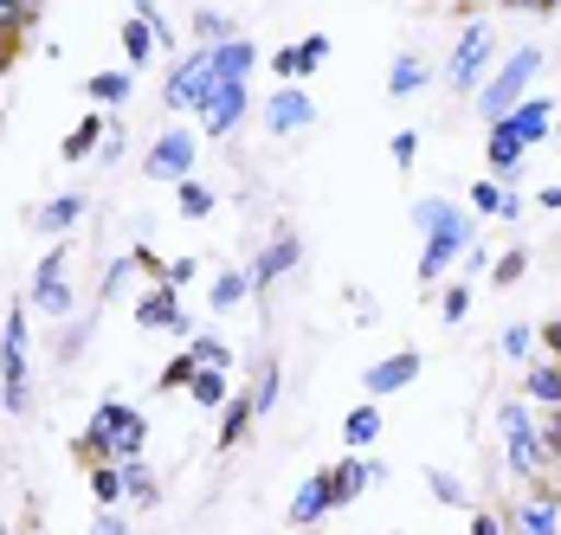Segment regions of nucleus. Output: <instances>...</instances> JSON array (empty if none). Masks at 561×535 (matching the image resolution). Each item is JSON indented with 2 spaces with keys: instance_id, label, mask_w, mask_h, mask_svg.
Segmentation results:
<instances>
[{
  "instance_id": "obj_49",
  "label": "nucleus",
  "mask_w": 561,
  "mask_h": 535,
  "mask_svg": "<svg viewBox=\"0 0 561 535\" xmlns=\"http://www.w3.org/2000/svg\"><path fill=\"white\" fill-rule=\"evenodd\" d=\"M91 535H129V523H123L116 510H98V523H91Z\"/></svg>"
},
{
  "instance_id": "obj_8",
  "label": "nucleus",
  "mask_w": 561,
  "mask_h": 535,
  "mask_svg": "<svg viewBox=\"0 0 561 535\" xmlns=\"http://www.w3.org/2000/svg\"><path fill=\"white\" fill-rule=\"evenodd\" d=\"M497 523H504V535H561V503L549 497V478L536 483L529 497H516Z\"/></svg>"
},
{
  "instance_id": "obj_48",
  "label": "nucleus",
  "mask_w": 561,
  "mask_h": 535,
  "mask_svg": "<svg viewBox=\"0 0 561 535\" xmlns=\"http://www.w3.org/2000/svg\"><path fill=\"white\" fill-rule=\"evenodd\" d=\"M523 207H529V201H523L516 187H504V214H497V226H516V219H523Z\"/></svg>"
},
{
  "instance_id": "obj_12",
  "label": "nucleus",
  "mask_w": 561,
  "mask_h": 535,
  "mask_svg": "<svg viewBox=\"0 0 561 535\" xmlns=\"http://www.w3.org/2000/svg\"><path fill=\"white\" fill-rule=\"evenodd\" d=\"M310 123H317V104H310L304 84H278V91L265 98V129H272V136H297V129H310Z\"/></svg>"
},
{
  "instance_id": "obj_40",
  "label": "nucleus",
  "mask_w": 561,
  "mask_h": 535,
  "mask_svg": "<svg viewBox=\"0 0 561 535\" xmlns=\"http://www.w3.org/2000/svg\"><path fill=\"white\" fill-rule=\"evenodd\" d=\"M523 271H529V252H523V246H510L504 259H497V265H491V284H497V291H510V284H516V277H523Z\"/></svg>"
},
{
  "instance_id": "obj_30",
  "label": "nucleus",
  "mask_w": 561,
  "mask_h": 535,
  "mask_svg": "<svg viewBox=\"0 0 561 535\" xmlns=\"http://www.w3.org/2000/svg\"><path fill=\"white\" fill-rule=\"evenodd\" d=\"M278 394H284V368L272 362V355H265V362H259V380H252V413L265 420V413L278 407Z\"/></svg>"
},
{
  "instance_id": "obj_3",
  "label": "nucleus",
  "mask_w": 561,
  "mask_h": 535,
  "mask_svg": "<svg viewBox=\"0 0 561 535\" xmlns=\"http://www.w3.org/2000/svg\"><path fill=\"white\" fill-rule=\"evenodd\" d=\"M0 407L20 420L33 413V329H26V304H13L0 322Z\"/></svg>"
},
{
  "instance_id": "obj_23",
  "label": "nucleus",
  "mask_w": 561,
  "mask_h": 535,
  "mask_svg": "<svg viewBox=\"0 0 561 535\" xmlns=\"http://www.w3.org/2000/svg\"><path fill=\"white\" fill-rule=\"evenodd\" d=\"M523 400H536V407H561V362H529V375H523Z\"/></svg>"
},
{
  "instance_id": "obj_1",
  "label": "nucleus",
  "mask_w": 561,
  "mask_h": 535,
  "mask_svg": "<svg viewBox=\"0 0 561 535\" xmlns=\"http://www.w3.org/2000/svg\"><path fill=\"white\" fill-rule=\"evenodd\" d=\"M413 232L426 239V252H420V284L433 291L451 265H465V252L478 246V214L471 207H458L446 194H426V201H413Z\"/></svg>"
},
{
  "instance_id": "obj_26",
  "label": "nucleus",
  "mask_w": 561,
  "mask_h": 535,
  "mask_svg": "<svg viewBox=\"0 0 561 535\" xmlns=\"http://www.w3.org/2000/svg\"><path fill=\"white\" fill-rule=\"evenodd\" d=\"M123 497L142 503V510L162 503V483H156V465H149V458H129V465H123Z\"/></svg>"
},
{
  "instance_id": "obj_35",
  "label": "nucleus",
  "mask_w": 561,
  "mask_h": 535,
  "mask_svg": "<svg viewBox=\"0 0 561 535\" xmlns=\"http://www.w3.org/2000/svg\"><path fill=\"white\" fill-rule=\"evenodd\" d=\"M465 207H471L478 219H497V214H504V181H471Z\"/></svg>"
},
{
  "instance_id": "obj_13",
  "label": "nucleus",
  "mask_w": 561,
  "mask_h": 535,
  "mask_svg": "<svg viewBox=\"0 0 561 535\" xmlns=\"http://www.w3.org/2000/svg\"><path fill=\"white\" fill-rule=\"evenodd\" d=\"M245 116H252V84H220V91H214V104L201 110V129H207L214 143H226Z\"/></svg>"
},
{
  "instance_id": "obj_31",
  "label": "nucleus",
  "mask_w": 561,
  "mask_h": 535,
  "mask_svg": "<svg viewBox=\"0 0 561 535\" xmlns=\"http://www.w3.org/2000/svg\"><path fill=\"white\" fill-rule=\"evenodd\" d=\"M252 420H259V413H252V394H232V400H226V420H220V452H232Z\"/></svg>"
},
{
  "instance_id": "obj_14",
  "label": "nucleus",
  "mask_w": 561,
  "mask_h": 535,
  "mask_svg": "<svg viewBox=\"0 0 561 535\" xmlns=\"http://www.w3.org/2000/svg\"><path fill=\"white\" fill-rule=\"evenodd\" d=\"M336 510V483H330V471H317V478H304L297 483V497H290V530H310V523H323Z\"/></svg>"
},
{
  "instance_id": "obj_27",
  "label": "nucleus",
  "mask_w": 561,
  "mask_h": 535,
  "mask_svg": "<svg viewBox=\"0 0 561 535\" xmlns=\"http://www.w3.org/2000/svg\"><path fill=\"white\" fill-rule=\"evenodd\" d=\"M111 123H116V116H98V110H91V116H84V123L65 136V161H84L98 143H104V136H111Z\"/></svg>"
},
{
  "instance_id": "obj_44",
  "label": "nucleus",
  "mask_w": 561,
  "mask_h": 535,
  "mask_svg": "<svg viewBox=\"0 0 561 535\" xmlns=\"http://www.w3.org/2000/svg\"><path fill=\"white\" fill-rule=\"evenodd\" d=\"M33 26V7L26 0H0V33H26Z\"/></svg>"
},
{
  "instance_id": "obj_47",
  "label": "nucleus",
  "mask_w": 561,
  "mask_h": 535,
  "mask_svg": "<svg viewBox=\"0 0 561 535\" xmlns=\"http://www.w3.org/2000/svg\"><path fill=\"white\" fill-rule=\"evenodd\" d=\"M194 277H201V265H194V259H169V271H162V284H169V291H187Z\"/></svg>"
},
{
  "instance_id": "obj_21",
  "label": "nucleus",
  "mask_w": 561,
  "mask_h": 535,
  "mask_svg": "<svg viewBox=\"0 0 561 535\" xmlns=\"http://www.w3.org/2000/svg\"><path fill=\"white\" fill-rule=\"evenodd\" d=\"M252 71H259V46H252L245 33L214 53V78H220V84H252Z\"/></svg>"
},
{
  "instance_id": "obj_38",
  "label": "nucleus",
  "mask_w": 561,
  "mask_h": 535,
  "mask_svg": "<svg viewBox=\"0 0 561 535\" xmlns=\"http://www.w3.org/2000/svg\"><path fill=\"white\" fill-rule=\"evenodd\" d=\"M497 349H504L510 362H529V349H536V329H529V322H504Z\"/></svg>"
},
{
  "instance_id": "obj_2",
  "label": "nucleus",
  "mask_w": 561,
  "mask_h": 535,
  "mask_svg": "<svg viewBox=\"0 0 561 535\" xmlns=\"http://www.w3.org/2000/svg\"><path fill=\"white\" fill-rule=\"evenodd\" d=\"M149 452V420L129 400H98L91 426L78 432V458L84 465H129Z\"/></svg>"
},
{
  "instance_id": "obj_19",
  "label": "nucleus",
  "mask_w": 561,
  "mask_h": 535,
  "mask_svg": "<svg viewBox=\"0 0 561 535\" xmlns=\"http://www.w3.org/2000/svg\"><path fill=\"white\" fill-rule=\"evenodd\" d=\"M84 214H91V194H84V187H65V194H53V201L39 207V232L58 239V232H71Z\"/></svg>"
},
{
  "instance_id": "obj_11",
  "label": "nucleus",
  "mask_w": 561,
  "mask_h": 535,
  "mask_svg": "<svg viewBox=\"0 0 561 535\" xmlns=\"http://www.w3.org/2000/svg\"><path fill=\"white\" fill-rule=\"evenodd\" d=\"M136 322H142L149 335H181V342H194V322H187V310H181V297H174L169 284H156V291L136 297Z\"/></svg>"
},
{
  "instance_id": "obj_17",
  "label": "nucleus",
  "mask_w": 561,
  "mask_h": 535,
  "mask_svg": "<svg viewBox=\"0 0 561 535\" xmlns=\"http://www.w3.org/2000/svg\"><path fill=\"white\" fill-rule=\"evenodd\" d=\"M413 380H420V355L400 349V355H388V362H375V368L362 375V387H368V400H388V394H407Z\"/></svg>"
},
{
  "instance_id": "obj_53",
  "label": "nucleus",
  "mask_w": 561,
  "mask_h": 535,
  "mask_svg": "<svg viewBox=\"0 0 561 535\" xmlns=\"http://www.w3.org/2000/svg\"><path fill=\"white\" fill-rule=\"evenodd\" d=\"M549 497H556V503H561V471H556V478H549Z\"/></svg>"
},
{
  "instance_id": "obj_37",
  "label": "nucleus",
  "mask_w": 561,
  "mask_h": 535,
  "mask_svg": "<svg viewBox=\"0 0 561 535\" xmlns=\"http://www.w3.org/2000/svg\"><path fill=\"white\" fill-rule=\"evenodd\" d=\"M194 375H201V362H194V355L181 349L169 368H162V380H156V387H162V394H187V380H194Z\"/></svg>"
},
{
  "instance_id": "obj_9",
  "label": "nucleus",
  "mask_w": 561,
  "mask_h": 535,
  "mask_svg": "<svg viewBox=\"0 0 561 535\" xmlns=\"http://www.w3.org/2000/svg\"><path fill=\"white\" fill-rule=\"evenodd\" d=\"M65 246H53L39 271H33V284H26V310H46V317H71V284H65Z\"/></svg>"
},
{
  "instance_id": "obj_46",
  "label": "nucleus",
  "mask_w": 561,
  "mask_h": 535,
  "mask_svg": "<svg viewBox=\"0 0 561 535\" xmlns=\"http://www.w3.org/2000/svg\"><path fill=\"white\" fill-rule=\"evenodd\" d=\"M542 452H549V465L561 471V407H549V420H542Z\"/></svg>"
},
{
  "instance_id": "obj_33",
  "label": "nucleus",
  "mask_w": 561,
  "mask_h": 535,
  "mask_svg": "<svg viewBox=\"0 0 561 535\" xmlns=\"http://www.w3.org/2000/svg\"><path fill=\"white\" fill-rule=\"evenodd\" d=\"M174 207H181V219H207V214H214V187L187 174V181L174 187Z\"/></svg>"
},
{
  "instance_id": "obj_29",
  "label": "nucleus",
  "mask_w": 561,
  "mask_h": 535,
  "mask_svg": "<svg viewBox=\"0 0 561 535\" xmlns=\"http://www.w3.org/2000/svg\"><path fill=\"white\" fill-rule=\"evenodd\" d=\"M129 91H136V78H129V71H98V78L84 84V98H91V104H104V110L129 104Z\"/></svg>"
},
{
  "instance_id": "obj_4",
  "label": "nucleus",
  "mask_w": 561,
  "mask_h": 535,
  "mask_svg": "<svg viewBox=\"0 0 561 535\" xmlns=\"http://www.w3.org/2000/svg\"><path fill=\"white\" fill-rule=\"evenodd\" d=\"M536 71H542V46L529 39V46H516V53H510L504 65L484 78V91L471 98V104H478V116H484V123H504L523 98H536Z\"/></svg>"
},
{
  "instance_id": "obj_45",
  "label": "nucleus",
  "mask_w": 561,
  "mask_h": 535,
  "mask_svg": "<svg viewBox=\"0 0 561 535\" xmlns=\"http://www.w3.org/2000/svg\"><path fill=\"white\" fill-rule=\"evenodd\" d=\"M388 156L400 161V168H413V161H420V129H400V136L388 143Z\"/></svg>"
},
{
  "instance_id": "obj_24",
  "label": "nucleus",
  "mask_w": 561,
  "mask_h": 535,
  "mask_svg": "<svg viewBox=\"0 0 561 535\" xmlns=\"http://www.w3.org/2000/svg\"><path fill=\"white\" fill-rule=\"evenodd\" d=\"M433 84V71H426V58L420 53H400L388 71V98H413V91H426Z\"/></svg>"
},
{
  "instance_id": "obj_20",
  "label": "nucleus",
  "mask_w": 561,
  "mask_h": 535,
  "mask_svg": "<svg viewBox=\"0 0 561 535\" xmlns=\"http://www.w3.org/2000/svg\"><path fill=\"white\" fill-rule=\"evenodd\" d=\"M187 39H194V46H207V53H220V46H232V39H239V20H232V13H220V7H194Z\"/></svg>"
},
{
  "instance_id": "obj_34",
  "label": "nucleus",
  "mask_w": 561,
  "mask_h": 535,
  "mask_svg": "<svg viewBox=\"0 0 561 535\" xmlns=\"http://www.w3.org/2000/svg\"><path fill=\"white\" fill-rule=\"evenodd\" d=\"M91 503L98 510H116V497H123V465H91Z\"/></svg>"
},
{
  "instance_id": "obj_41",
  "label": "nucleus",
  "mask_w": 561,
  "mask_h": 535,
  "mask_svg": "<svg viewBox=\"0 0 561 535\" xmlns=\"http://www.w3.org/2000/svg\"><path fill=\"white\" fill-rule=\"evenodd\" d=\"M129 277H136V252H123V259L104 271V284H98V304H111V297L123 291V284H129Z\"/></svg>"
},
{
  "instance_id": "obj_7",
  "label": "nucleus",
  "mask_w": 561,
  "mask_h": 535,
  "mask_svg": "<svg viewBox=\"0 0 561 535\" xmlns=\"http://www.w3.org/2000/svg\"><path fill=\"white\" fill-rule=\"evenodd\" d=\"M194 161H201V136H194L187 123H169V129L149 143L142 174H149V181H169V187H181V181L194 174Z\"/></svg>"
},
{
  "instance_id": "obj_10",
  "label": "nucleus",
  "mask_w": 561,
  "mask_h": 535,
  "mask_svg": "<svg viewBox=\"0 0 561 535\" xmlns=\"http://www.w3.org/2000/svg\"><path fill=\"white\" fill-rule=\"evenodd\" d=\"M304 265V239H297V226H278L265 246H259V259H252V291H272L278 277Z\"/></svg>"
},
{
  "instance_id": "obj_54",
  "label": "nucleus",
  "mask_w": 561,
  "mask_h": 535,
  "mask_svg": "<svg viewBox=\"0 0 561 535\" xmlns=\"http://www.w3.org/2000/svg\"><path fill=\"white\" fill-rule=\"evenodd\" d=\"M556 143H561V129H556Z\"/></svg>"
},
{
  "instance_id": "obj_39",
  "label": "nucleus",
  "mask_w": 561,
  "mask_h": 535,
  "mask_svg": "<svg viewBox=\"0 0 561 535\" xmlns=\"http://www.w3.org/2000/svg\"><path fill=\"white\" fill-rule=\"evenodd\" d=\"M439 317H446L451 329L471 317V284H446V291H439Z\"/></svg>"
},
{
  "instance_id": "obj_6",
  "label": "nucleus",
  "mask_w": 561,
  "mask_h": 535,
  "mask_svg": "<svg viewBox=\"0 0 561 535\" xmlns=\"http://www.w3.org/2000/svg\"><path fill=\"white\" fill-rule=\"evenodd\" d=\"M491 58H497V33H491V20H471L465 33H458V46H451L446 58V91H458V98H478L484 91V78H491Z\"/></svg>"
},
{
  "instance_id": "obj_36",
  "label": "nucleus",
  "mask_w": 561,
  "mask_h": 535,
  "mask_svg": "<svg viewBox=\"0 0 561 535\" xmlns=\"http://www.w3.org/2000/svg\"><path fill=\"white\" fill-rule=\"evenodd\" d=\"M187 355H194L201 368H232V349H226V342L214 335V329H201V335L187 342Z\"/></svg>"
},
{
  "instance_id": "obj_52",
  "label": "nucleus",
  "mask_w": 561,
  "mask_h": 535,
  "mask_svg": "<svg viewBox=\"0 0 561 535\" xmlns=\"http://www.w3.org/2000/svg\"><path fill=\"white\" fill-rule=\"evenodd\" d=\"M536 207H542V214H561V181H556V187H542V194H536Z\"/></svg>"
},
{
  "instance_id": "obj_25",
  "label": "nucleus",
  "mask_w": 561,
  "mask_h": 535,
  "mask_svg": "<svg viewBox=\"0 0 561 535\" xmlns=\"http://www.w3.org/2000/svg\"><path fill=\"white\" fill-rule=\"evenodd\" d=\"M156 53H162L156 26H149V20H123V58H129V71H142Z\"/></svg>"
},
{
  "instance_id": "obj_55",
  "label": "nucleus",
  "mask_w": 561,
  "mask_h": 535,
  "mask_svg": "<svg viewBox=\"0 0 561 535\" xmlns=\"http://www.w3.org/2000/svg\"><path fill=\"white\" fill-rule=\"evenodd\" d=\"M556 7H561V0H556Z\"/></svg>"
},
{
  "instance_id": "obj_15",
  "label": "nucleus",
  "mask_w": 561,
  "mask_h": 535,
  "mask_svg": "<svg viewBox=\"0 0 561 535\" xmlns=\"http://www.w3.org/2000/svg\"><path fill=\"white\" fill-rule=\"evenodd\" d=\"M504 129L523 143V149H536V143L556 136V104H549V98H523V104L504 116Z\"/></svg>"
},
{
  "instance_id": "obj_50",
  "label": "nucleus",
  "mask_w": 561,
  "mask_h": 535,
  "mask_svg": "<svg viewBox=\"0 0 561 535\" xmlns=\"http://www.w3.org/2000/svg\"><path fill=\"white\" fill-rule=\"evenodd\" d=\"M497 265V252H491V246H484V239H478V246H471V252H465V271H491Z\"/></svg>"
},
{
  "instance_id": "obj_5",
  "label": "nucleus",
  "mask_w": 561,
  "mask_h": 535,
  "mask_svg": "<svg viewBox=\"0 0 561 535\" xmlns=\"http://www.w3.org/2000/svg\"><path fill=\"white\" fill-rule=\"evenodd\" d=\"M497 439H504V458L523 483H542L556 471L549 452H542V420L529 413V400H504V407H497Z\"/></svg>"
},
{
  "instance_id": "obj_28",
  "label": "nucleus",
  "mask_w": 561,
  "mask_h": 535,
  "mask_svg": "<svg viewBox=\"0 0 561 535\" xmlns=\"http://www.w3.org/2000/svg\"><path fill=\"white\" fill-rule=\"evenodd\" d=\"M245 297H252V271H220V277H214V291H207V304H214V310H239V304H245Z\"/></svg>"
},
{
  "instance_id": "obj_16",
  "label": "nucleus",
  "mask_w": 561,
  "mask_h": 535,
  "mask_svg": "<svg viewBox=\"0 0 561 535\" xmlns=\"http://www.w3.org/2000/svg\"><path fill=\"white\" fill-rule=\"evenodd\" d=\"M323 58H330V39H323V33H310L304 46H278V53H272V78H278V84H304Z\"/></svg>"
},
{
  "instance_id": "obj_42",
  "label": "nucleus",
  "mask_w": 561,
  "mask_h": 535,
  "mask_svg": "<svg viewBox=\"0 0 561 535\" xmlns=\"http://www.w3.org/2000/svg\"><path fill=\"white\" fill-rule=\"evenodd\" d=\"M91 329H98V317H78V322H71V329L58 335V362H71V355H78V349L91 342Z\"/></svg>"
},
{
  "instance_id": "obj_18",
  "label": "nucleus",
  "mask_w": 561,
  "mask_h": 535,
  "mask_svg": "<svg viewBox=\"0 0 561 535\" xmlns=\"http://www.w3.org/2000/svg\"><path fill=\"white\" fill-rule=\"evenodd\" d=\"M484 156H491V181H504V187H510V181L523 174V156H529V149L510 136L504 123H491V136H484Z\"/></svg>"
},
{
  "instance_id": "obj_51",
  "label": "nucleus",
  "mask_w": 561,
  "mask_h": 535,
  "mask_svg": "<svg viewBox=\"0 0 561 535\" xmlns=\"http://www.w3.org/2000/svg\"><path fill=\"white\" fill-rule=\"evenodd\" d=\"M471 535H504V523H497L491 510H478V516H471Z\"/></svg>"
},
{
  "instance_id": "obj_43",
  "label": "nucleus",
  "mask_w": 561,
  "mask_h": 535,
  "mask_svg": "<svg viewBox=\"0 0 561 535\" xmlns=\"http://www.w3.org/2000/svg\"><path fill=\"white\" fill-rule=\"evenodd\" d=\"M426 483H433V497L451 503V510H465V503H471V497H465V483L451 478V471H426Z\"/></svg>"
},
{
  "instance_id": "obj_32",
  "label": "nucleus",
  "mask_w": 561,
  "mask_h": 535,
  "mask_svg": "<svg viewBox=\"0 0 561 535\" xmlns=\"http://www.w3.org/2000/svg\"><path fill=\"white\" fill-rule=\"evenodd\" d=\"M187 400H194V407H226V400H232L226 368H201V375L187 380Z\"/></svg>"
},
{
  "instance_id": "obj_22",
  "label": "nucleus",
  "mask_w": 561,
  "mask_h": 535,
  "mask_svg": "<svg viewBox=\"0 0 561 535\" xmlns=\"http://www.w3.org/2000/svg\"><path fill=\"white\" fill-rule=\"evenodd\" d=\"M375 439H381V407H375V400L348 407V420H342V445H348V452H368Z\"/></svg>"
}]
</instances>
